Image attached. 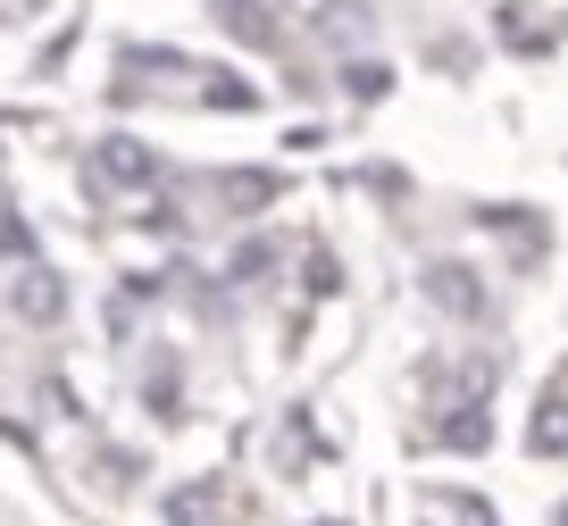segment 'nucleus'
<instances>
[{"instance_id":"obj_2","label":"nucleus","mask_w":568,"mask_h":526,"mask_svg":"<svg viewBox=\"0 0 568 526\" xmlns=\"http://www.w3.org/2000/svg\"><path fill=\"white\" fill-rule=\"evenodd\" d=\"M560 526H568V518H560Z\"/></svg>"},{"instance_id":"obj_1","label":"nucleus","mask_w":568,"mask_h":526,"mask_svg":"<svg viewBox=\"0 0 568 526\" xmlns=\"http://www.w3.org/2000/svg\"><path fill=\"white\" fill-rule=\"evenodd\" d=\"M109 168H118V175H151V159H142L134 142H109Z\"/></svg>"}]
</instances>
